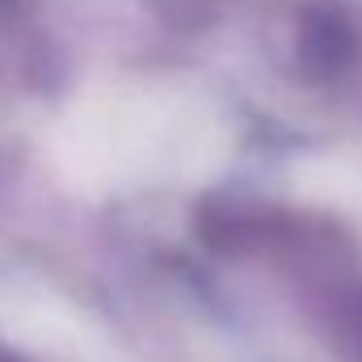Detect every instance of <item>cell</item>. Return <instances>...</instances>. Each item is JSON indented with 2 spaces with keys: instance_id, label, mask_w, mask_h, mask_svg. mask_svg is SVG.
<instances>
[{
  "instance_id": "obj_1",
  "label": "cell",
  "mask_w": 362,
  "mask_h": 362,
  "mask_svg": "<svg viewBox=\"0 0 362 362\" xmlns=\"http://www.w3.org/2000/svg\"><path fill=\"white\" fill-rule=\"evenodd\" d=\"M219 122L185 93L118 89L72 114L64 156L81 181H185L219 152Z\"/></svg>"
}]
</instances>
